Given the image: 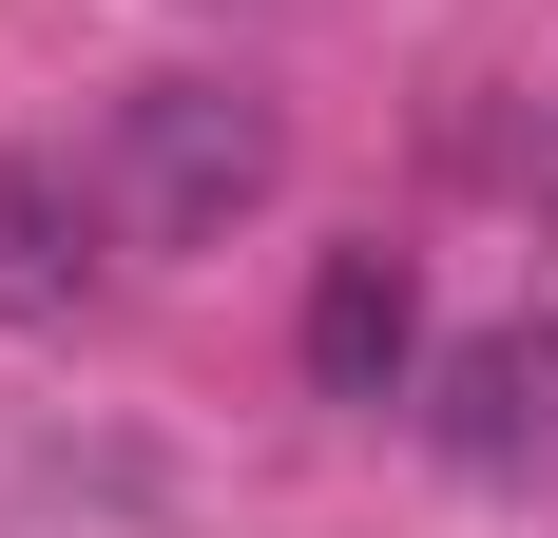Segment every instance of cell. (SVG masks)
<instances>
[{"label":"cell","mask_w":558,"mask_h":538,"mask_svg":"<svg viewBox=\"0 0 558 538\" xmlns=\"http://www.w3.org/2000/svg\"><path fill=\"white\" fill-rule=\"evenodd\" d=\"M270 173H289V115L251 77H135L116 135H97V212L135 250H231V231L270 212Z\"/></svg>","instance_id":"1"},{"label":"cell","mask_w":558,"mask_h":538,"mask_svg":"<svg viewBox=\"0 0 558 538\" xmlns=\"http://www.w3.org/2000/svg\"><path fill=\"white\" fill-rule=\"evenodd\" d=\"M97 193L58 155H0V327H77V289H97Z\"/></svg>","instance_id":"4"},{"label":"cell","mask_w":558,"mask_h":538,"mask_svg":"<svg viewBox=\"0 0 558 538\" xmlns=\"http://www.w3.org/2000/svg\"><path fill=\"white\" fill-rule=\"evenodd\" d=\"M424 442L462 481H539L558 462V327H462L424 366Z\"/></svg>","instance_id":"2"},{"label":"cell","mask_w":558,"mask_h":538,"mask_svg":"<svg viewBox=\"0 0 558 538\" xmlns=\"http://www.w3.org/2000/svg\"><path fill=\"white\" fill-rule=\"evenodd\" d=\"M289 346H308L328 404H404V384H424V269H404V250H328Z\"/></svg>","instance_id":"3"}]
</instances>
